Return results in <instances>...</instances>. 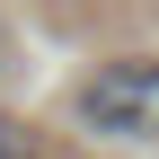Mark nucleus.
<instances>
[{"mask_svg": "<svg viewBox=\"0 0 159 159\" xmlns=\"http://www.w3.org/2000/svg\"><path fill=\"white\" fill-rule=\"evenodd\" d=\"M80 133L97 142H159V62L150 53H124V62H97L71 97Z\"/></svg>", "mask_w": 159, "mask_h": 159, "instance_id": "1", "label": "nucleus"}, {"mask_svg": "<svg viewBox=\"0 0 159 159\" xmlns=\"http://www.w3.org/2000/svg\"><path fill=\"white\" fill-rule=\"evenodd\" d=\"M35 142H27V124H9V115H0V159H27Z\"/></svg>", "mask_w": 159, "mask_h": 159, "instance_id": "2", "label": "nucleus"}]
</instances>
